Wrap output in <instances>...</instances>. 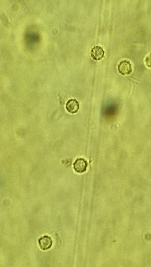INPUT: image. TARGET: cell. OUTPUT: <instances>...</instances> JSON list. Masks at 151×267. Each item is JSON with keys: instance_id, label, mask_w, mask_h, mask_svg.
I'll list each match as a JSON object with an SVG mask.
<instances>
[{"instance_id": "1", "label": "cell", "mask_w": 151, "mask_h": 267, "mask_svg": "<svg viewBox=\"0 0 151 267\" xmlns=\"http://www.w3.org/2000/svg\"><path fill=\"white\" fill-rule=\"evenodd\" d=\"M118 69L119 72L123 75H129L132 71L130 62L126 60L120 62L118 66Z\"/></svg>"}, {"instance_id": "2", "label": "cell", "mask_w": 151, "mask_h": 267, "mask_svg": "<svg viewBox=\"0 0 151 267\" xmlns=\"http://www.w3.org/2000/svg\"><path fill=\"white\" fill-rule=\"evenodd\" d=\"M73 165L75 171L77 172L81 173L86 171L88 163L84 159L80 158L76 159Z\"/></svg>"}, {"instance_id": "3", "label": "cell", "mask_w": 151, "mask_h": 267, "mask_svg": "<svg viewBox=\"0 0 151 267\" xmlns=\"http://www.w3.org/2000/svg\"><path fill=\"white\" fill-rule=\"evenodd\" d=\"M38 244L42 250H45L51 247L52 242L50 237L47 235H45L39 239Z\"/></svg>"}, {"instance_id": "4", "label": "cell", "mask_w": 151, "mask_h": 267, "mask_svg": "<svg viewBox=\"0 0 151 267\" xmlns=\"http://www.w3.org/2000/svg\"><path fill=\"white\" fill-rule=\"evenodd\" d=\"M91 56L93 59L96 61L100 60L104 57V51L100 46H94L91 50Z\"/></svg>"}, {"instance_id": "5", "label": "cell", "mask_w": 151, "mask_h": 267, "mask_svg": "<svg viewBox=\"0 0 151 267\" xmlns=\"http://www.w3.org/2000/svg\"><path fill=\"white\" fill-rule=\"evenodd\" d=\"M65 107L68 112L73 114L77 112L79 108V105L76 100L71 99L67 102Z\"/></svg>"}, {"instance_id": "6", "label": "cell", "mask_w": 151, "mask_h": 267, "mask_svg": "<svg viewBox=\"0 0 151 267\" xmlns=\"http://www.w3.org/2000/svg\"><path fill=\"white\" fill-rule=\"evenodd\" d=\"M145 61L147 66L151 68V53L146 57Z\"/></svg>"}, {"instance_id": "7", "label": "cell", "mask_w": 151, "mask_h": 267, "mask_svg": "<svg viewBox=\"0 0 151 267\" xmlns=\"http://www.w3.org/2000/svg\"><path fill=\"white\" fill-rule=\"evenodd\" d=\"M14 8V9H17V8H18V7H17V6L16 5V6H15V5H14V7H13V8Z\"/></svg>"}]
</instances>
